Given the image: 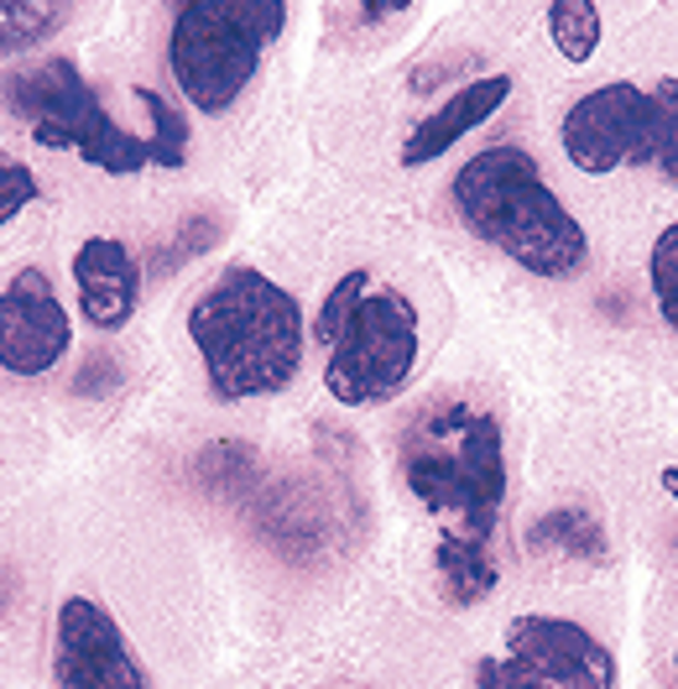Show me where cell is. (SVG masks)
Here are the masks:
<instances>
[{"instance_id":"cell-6","label":"cell","mask_w":678,"mask_h":689,"mask_svg":"<svg viewBox=\"0 0 678 689\" xmlns=\"http://www.w3.org/2000/svg\"><path fill=\"white\" fill-rule=\"evenodd\" d=\"M475 689H616V653L569 617H512L507 653L475 664Z\"/></svg>"},{"instance_id":"cell-2","label":"cell","mask_w":678,"mask_h":689,"mask_svg":"<svg viewBox=\"0 0 678 689\" xmlns=\"http://www.w3.org/2000/svg\"><path fill=\"white\" fill-rule=\"evenodd\" d=\"M454 210L475 240L512 257L543 283H569L590 262V236L563 199L548 189L543 167L522 146H486L454 173Z\"/></svg>"},{"instance_id":"cell-18","label":"cell","mask_w":678,"mask_h":689,"mask_svg":"<svg viewBox=\"0 0 678 689\" xmlns=\"http://www.w3.org/2000/svg\"><path fill=\"white\" fill-rule=\"evenodd\" d=\"M366 293H371V272H366V266H355V272H345L340 283L329 287L324 309L313 313V340H319L324 351L334 345V340H340V330L350 324V313L360 309V298H366Z\"/></svg>"},{"instance_id":"cell-1","label":"cell","mask_w":678,"mask_h":689,"mask_svg":"<svg viewBox=\"0 0 678 689\" xmlns=\"http://www.w3.org/2000/svg\"><path fill=\"white\" fill-rule=\"evenodd\" d=\"M304 309L257 266L219 272L188 309V340L204 356V377L219 403L272 397L304 366Z\"/></svg>"},{"instance_id":"cell-14","label":"cell","mask_w":678,"mask_h":689,"mask_svg":"<svg viewBox=\"0 0 678 689\" xmlns=\"http://www.w3.org/2000/svg\"><path fill=\"white\" fill-rule=\"evenodd\" d=\"M548 37L563 63H590L600 48V5L590 0H554L548 5Z\"/></svg>"},{"instance_id":"cell-9","label":"cell","mask_w":678,"mask_h":689,"mask_svg":"<svg viewBox=\"0 0 678 689\" xmlns=\"http://www.w3.org/2000/svg\"><path fill=\"white\" fill-rule=\"evenodd\" d=\"M73 345V319L63 313L47 272L22 266L0 293V371L11 377H43Z\"/></svg>"},{"instance_id":"cell-3","label":"cell","mask_w":678,"mask_h":689,"mask_svg":"<svg viewBox=\"0 0 678 689\" xmlns=\"http://www.w3.org/2000/svg\"><path fill=\"white\" fill-rule=\"evenodd\" d=\"M287 26L282 0H188L167 37V63L199 116H225L257 79L261 48Z\"/></svg>"},{"instance_id":"cell-20","label":"cell","mask_w":678,"mask_h":689,"mask_svg":"<svg viewBox=\"0 0 678 689\" xmlns=\"http://www.w3.org/2000/svg\"><path fill=\"white\" fill-rule=\"evenodd\" d=\"M653 99H657V131H653V157H647V167H657L678 189V79L653 84Z\"/></svg>"},{"instance_id":"cell-12","label":"cell","mask_w":678,"mask_h":689,"mask_svg":"<svg viewBox=\"0 0 678 689\" xmlns=\"http://www.w3.org/2000/svg\"><path fill=\"white\" fill-rule=\"evenodd\" d=\"M507 99H512V73H486V79L465 84L460 95H449L433 116H423L418 126L407 131V142H402V167L439 163L449 146L465 142L475 126H486V120H491Z\"/></svg>"},{"instance_id":"cell-4","label":"cell","mask_w":678,"mask_h":689,"mask_svg":"<svg viewBox=\"0 0 678 689\" xmlns=\"http://www.w3.org/2000/svg\"><path fill=\"white\" fill-rule=\"evenodd\" d=\"M5 99L32 126L37 146H47V152L73 146L90 167H105L116 178H131V173H141L152 163L146 142L105 116V105L94 99L84 73L73 69L69 58H43V63L16 69L5 79Z\"/></svg>"},{"instance_id":"cell-22","label":"cell","mask_w":678,"mask_h":689,"mask_svg":"<svg viewBox=\"0 0 678 689\" xmlns=\"http://www.w3.org/2000/svg\"><path fill=\"white\" fill-rule=\"evenodd\" d=\"M657 486H663V491L678 501V465H663V471H657Z\"/></svg>"},{"instance_id":"cell-13","label":"cell","mask_w":678,"mask_h":689,"mask_svg":"<svg viewBox=\"0 0 678 689\" xmlns=\"http://www.w3.org/2000/svg\"><path fill=\"white\" fill-rule=\"evenodd\" d=\"M433 565H439L444 595L454 606H475V601H486L496 591V559L469 533H454L449 527L444 538H439V548H433Z\"/></svg>"},{"instance_id":"cell-10","label":"cell","mask_w":678,"mask_h":689,"mask_svg":"<svg viewBox=\"0 0 678 689\" xmlns=\"http://www.w3.org/2000/svg\"><path fill=\"white\" fill-rule=\"evenodd\" d=\"M444 424V439L454 450V465H460V480H465V518L454 533H469V538H491L496 512L507 501V454H501V424L491 413H475V407H444L439 413Z\"/></svg>"},{"instance_id":"cell-11","label":"cell","mask_w":678,"mask_h":689,"mask_svg":"<svg viewBox=\"0 0 678 689\" xmlns=\"http://www.w3.org/2000/svg\"><path fill=\"white\" fill-rule=\"evenodd\" d=\"M73 283H79V313L94 330H120L141 298V266L116 236H90L73 251Z\"/></svg>"},{"instance_id":"cell-7","label":"cell","mask_w":678,"mask_h":689,"mask_svg":"<svg viewBox=\"0 0 678 689\" xmlns=\"http://www.w3.org/2000/svg\"><path fill=\"white\" fill-rule=\"evenodd\" d=\"M653 131H657V99L642 84H600L580 95L563 110L559 142L563 157L590 173V178H606L621 163H647L653 157Z\"/></svg>"},{"instance_id":"cell-15","label":"cell","mask_w":678,"mask_h":689,"mask_svg":"<svg viewBox=\"0 0 678 689\" xmlns=\"http://www.w3.org/2000/svg\"><path fill=\"white\" fill-rule=\"evenodd\" d=\"M527 548H563L574 559H606V533L585 512H548L527 527Z\"/></svg>"},{"instance_id":"cell-8","label":"cell","mask_w":678,"mask_h":689,"mask_svg":"<svg viewBox=\"0 0 678 689\" xmlns=\"http://www.w3.org/2000/svg\"><path fill=\"white\" fill-rule=\"evenodd\" d=\"M52 674L58 689H146V668L136 664L120 621L90 595H69L58 606Z\"/></svg>"},{"instance_id":"cell-5","label":"cell","mask_w":678,"mask_h":689,"mask_svg":"<svg viewBox=\"0 0 678 689\" xmlns=\"http://www.w3.org/2000/svg\"><path fill=\"white\" fill-rule=\"evenodd\" d=\"M418 366V309L397 287H371L350 324L329 345L324 392L345 407H381L413 381Z\"/></svg>"},{"instance_id":"cell-19","label":"cell","mask_w":678,"mask_h":689,"mask_svg":"<svg viewBox=\"0 0 678 689\" xmlns=\"http://www.w3.org/2000/svg\"><path fill=\"white\" fill-rule=\"evenodd\" d=\"M647 283H653V298H657L663 324L678 334V219L657 230L653 257H647Z\"/></svg>"},{"instance_id":"cell-21","label":"cell","mask_w":678,"mask_h":689,"mask_svg":"<svg viewBox=\"0 0 678 689\" xmlns=\"http://www.w3.org/2000/svg\"><path fill=\"white\" fill-rule=\"evenodd\" d=\"M32 199H37V173L26 163H0V225H11Z\"/></svg>"},{"instance_id":"cell-23","label":"cell","mask_w":678,"mask_h":689,"mask_svg":"<svg viewBox=\"0 0 678 689\" xmlns=\"http://www.w3.org/2000/svg\"><path fill=\"white\" fill-rule=\"evenodd\" d=\"M674 689H678V653H674Z\"/></svg>"},{"instance_id":"cell-17","label":"cell","mask_w":678,"mask_h":689,"mask_svg":"<svg viewBox=\"0 0 678 689\" xmlns=\"http://www.w3.org/2000/svg\"><path fill=\"white\" fill-rule=\"evenodd\" d=\"M136 99L141 110L152 116V136H146V157L157 167H183L188 163V116H178L157 90L136 84Z\"/></svg>"},{"instance_id":"cell-16","label":"cell","mask_w":678,"mask_h":689,"mask_svg":"<svg viewBox=\"0 0 678 689\" xmlns=\"http://www.w3.org/2000/svg\"><path fill=\"white\" fill-rule=\"evenodd\" d=\"M63 5L47 0H0V52H26L63 26Z\"/></svg>"}]
</instances>
